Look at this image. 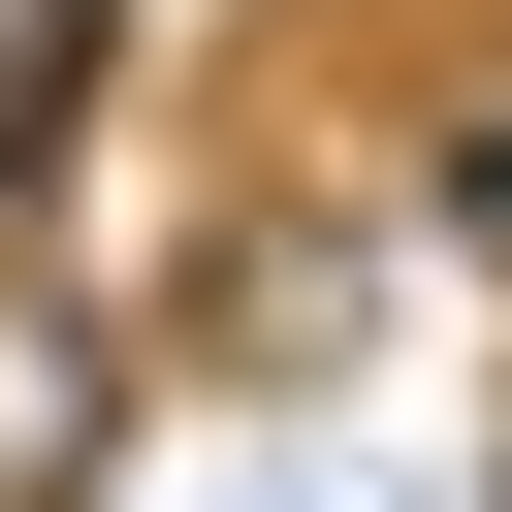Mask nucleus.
<instances>
[{
	"label": "nucleus",
	"instance_id": "obj_1",
	"mask_svg": "<svg viewBox=\"0 0 512 512\" xmlns=\"http://www.w3.org/2000/svg\"><path fill=\"white\" fill-rule=\"evenodd\" d=\"M64 64H96V0H0V192L64 160Z\"/></svg>",
	"mask_w": 512,
	"mask_h": 512
},
{
	"label": "nucleus",
	"instance_id": "obj_2",
	"mask_svg": "<svg viewBox=\"0 0 512 512\" xmlns=\"http://www.w3.org/2000/svg\"><path fill=\"white\" fill-rule=\"evenodd\" d=\"M448 224H512V128H480V160H448Z\"/></svg>",
	"mask_w": 512,
	"mask_h": 512
}]
</instances>
